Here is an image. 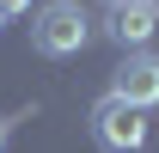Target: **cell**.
Returning a JSON list of instances; mask_svg holds the SVG:
<instances>
[{
    "label": "cell",
    "instance_id": "cell-1",
    "mask_svg": "<svg viewBox=\"0 0 159 153\" xmlns=\"http://www.w3.org/2000/svg\"><path fill=\"white\" fill-rule=\"evenodd\" d=\"M92 43V19H86V6L80 0H49V6H37V19H31V49L49 61L61 55H80Z\"/></svg>",
    "mask_w": 159,
    "mask_h": 153
},
{
    "label": "cell",
    "instance_id": "cell-2",
    "mask_svg": "<svg viewBox=\"0 0 159 153\" xmlns=\"http://www.w3.org/2000/svg\"><path fill=\"white\" fill-rule=\"evenodd\" d=\"M92 141L110 147V153H141L147 147V110H135V104H122V98L104 92L92 104Z\"/></svg>",
    "mask_w": 159,
    "mask_h": 153
},
{
    "label": "cell",
    "instance_id": "cell-3",
    "mask_svg": "<svg viewBox=\"0 0 159 153\" xmlns=\"http://www.w3.org/2000/svg\"><path fill=\"white\" fill-rule=\"evenodd\" d=\"M110 98L135 104V110H153V104H159V55H153V49H129V55L116 61Z\"/></svg>",
    "mask_w": 159,
    "mask_h": 153
},
{
    "label": "cell",
    "instance_id": "cell-4",
    "mask_svg": "<svg viewBox=\"0 0 159 153\" xmlns=\"http://www.w3.org/2000/svg\"><path fill=\"white\" fill-rule=\"evenodd\" d=\"M159 31V0H110L104 12V37L122 43V49H147Z\"/></svg>",
    "mask_w": 159,
    "mask_h": 153
},
{
    "label": "cell",
    "instance_id": "cell-5",
    "mask_svg": "<svg viewBox=\"0 0 159 153\" xmlns=\"http://www.w3.org/2000/svg\"><path fill=\"white\" fill-rule=\"evenodd\" d=\"M37 0H0V19H19V12H31Z\"/></svg>",
    "mask_w": 159,
    "mask_h": 153
},
{
    "label": "cell",
    "instance_id": "cell-6",
    "mask_svg": "<svg viewBox=\"0 0 159 153\" xmlns=\"http://www.w3.org/2000/svg\"><path fill=\"white\" fill-rule=\"evenodd\" d=\"M6 129H12V123H6V116H0V147H6Z\"/></svg>",
    "mask_w": 159,
    "mask_h": 153
},
{
    "label": "cell",
    "instance_id": "cell-7",
    "mask_svg": "<svg viewBox=\"0 0 159 153\" xmlns=\"http://www.w3.org/2000/svg\"><path fill=\"white\" fill-rule=\"evenodd\" d=\"M0 25H6V19H0Z\"/></svg>",
    "mask_w": 159,
    "mask_h": 153
}]
</instances>
